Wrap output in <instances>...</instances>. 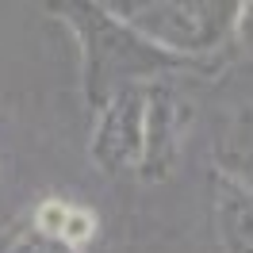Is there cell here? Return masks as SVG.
<instances>
[{
	"instance_id": "cell-1",
	"label": "cell",
	"mask_w": 253,
	"mask_h": 253,
	"mask_svg": "<svg viewBox=\"0 0 253 253\" xmlns=\"http://www.w3.org/2000/svg\"><path fill=\"white\" fill-rule=\"evenodd\" d=\"M142 123H146V96L126 88L111 100L92 134V158L100 169H138L142 158Z\"/></svg>"
},
{
	"instance_id": "cell-2",
	"label": "cell",
	"mask_w": 253,
	"mask_h": 253,
	"mask_svg": "<svg viewBox=\"0 0 253 253\" xmlns=\"http://www.w3.org/2000/svg\"><path fill=\"white\" fill-rule=\"evenodd\" d=\"M176 161V104L169 92L146 96V123H142V180H165Z\"/></svg>"
},
{
	"instance_id": "cell-3",
	"label": "cell",
	"mask_w": 253,
	"mask_h": 253,
	"mask_svg": "<svg viewBox=\"0 0 253 253\" xmlns=\"http://www.w3.org/2000/svg\"><path fill=\"white\" fill-rule=\"evenodd\" d=\"M219 215H222V234L230 242L234 253H253V192L226 180L222 184V200H219Z\"/></svg>"
},
{
	"instance_id": "cell-4",
	"label": "cell",
	"mask_w": 253,
	"mask_h": 253,
	"mask_svg": "<svg viewBox=\"0 0 253 253\" xmlns=\"http://www.w3.org/2000/svg\"><path fill=\"white\" fill-rule=\"evenodd\" d=\"M96 230V219H92V211L88 207H77V204H69V215H65V226H62V238L58 242H65V246H84L88 238H92Z\"/></svg>"
},
{
	"instance_id": "cell-5",
	"label": "cell",
	"mask_w": 253,
	"mask_h": 253,
	"mask_svg": "<svg viewBox=\"0 0 253 253\" xmlns=\"http://www.w3.org/2000/svg\"><path fill=\"white\" fill-rule=\"evenodd\" d=\"M12 253H77V250L65 246V242H58V238H46V234H39V230H27V234L16 238Z\"/></svg>"
},
{
	"instance_id": "cell-6",
	"label": "cell",
	"mask_w": 253,
	"mask_h": 253,
	"mask_svg": "<svg viewBox=\"0 0 253 253\" xmlns=\"http://www.w3.org/2000/svg\"><path fill=\"white\" fill-rule=\"evenodd\" d=\"M234 39L242 50L253 54V4H238L234 8Z\"/></svg>"
}]
</instances>
